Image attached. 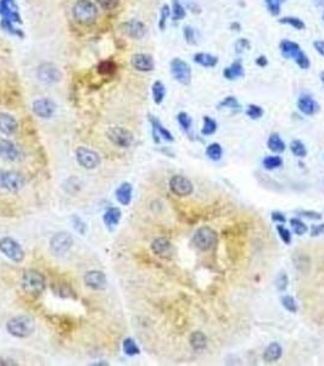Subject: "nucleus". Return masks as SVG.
Segmentation results:
<instances>
[{"label": "nucleus", "instance_id": "f257e3e1", "mask_svg": "<svg viewBox=\"0 0 324 366\" xmlns=\"http://www.w3.org/2000/svg\"><path fill=\"white\" fill-rule=\"evenodd\" d=\"M35 322L31 316L18 315L10 318L6 324V330L9 333L17 338H26L34 332Z\"/></svg>", "mask_w": 324, "mask_h": 366}, {"label": "nucleus", "instance_id": "f03ea898", "mask_svg": "<svg viewBox=\"0 0 324 366\" xmlns=\"http://www.w3.org/2000/svg\"><path fill=\"white\" fill-rule=\"evenodd\" d=\"M72 13L75 20L84 26L93 25L97 17V6L90 0H78L73 5Z\"/></svg>", "mask_w": 324, "mask_h": 366}, {"label": "nucleus", "instance_id": "7ed1b4c3", "mask_svg": "<svg viewBox=\"0 0 324 366\" xmlns=\"http://www.w3.org/2000/svg\"><path fill=\"white\" fill-rule=\"evenodd\" d=\"M22 288L31 296H40L45 289V277L35 270L26 271L22 277Z\"/></svg>", "mask_w": 324, "mask_h": 366}, {"label": "nucleus", "instance_id": "20e7f679", "mask_svg": "<svg viewBox=\"0 0 324 366\" xmlns=\"http://www.w3.org/2000/svg\"><path fill=\"white\" fill-rule=\"evenodd\" d=\"M218 236L217 232L212 230L211 227H200L196 232H195L194 237H193V243L196 247L199 250L201 251H209L213 249L217 246Z\"/></svg>", "mask_w": 324, "mask_h": 366}, {"label": "nucleus", "instance_id": "39448f33", "mask_svg": "<svg viewBox=\"0 0 324 366\" xmlns=\"http://www.w3.org/2000/svg\"><path fill=\"white\" fill-rule=\"evenodd\" d=\"M106 135L111 143L120 147V148H130L134 141L132 133L127 128L120 127V126H113L109 128Z\"/></svg>", "mask_w": 324, "mask_h": 366}, {"label": "nucleus", "instance_id": "423d86ee", "mask_svg": "<svg viewBox=\"0 0 324 366\" xmlns=\"http://www.w3.org/2000/svg\"><path fill=\"white\" fill-rule=\"evenodd\" d=\"M0 251L15 263H21L25 259V251L22 247L11 237H4L0 239Z\"/></svg>", "mask_w": 324, "mask_h": 366}, {"label": "nucleus", "instance_id": "0eeeda50", "mask_svg": "<svg viewBox=\"0 0 324 366\" xmlns=\"http://www.w3.org/2000/svg\"><path fill=\"white\" fill-rule=\"evenodd\" d=\"M25 177L16 171H0V187L10 192H18L25 186Z\"/></svg>", "mask_w": 324, "mask_h": 366}, {"label": "nucleus", "instance_id": "6e6552de", "mask_svg": "<svg viewBox=\"0 0 324 366\" xmlns=\"http://www.w3.org/2000/svg\"><path fill=\"white\" fill-rule=\"evenodd\" d=\"M37 77L40 82L51 84V83H58L63 80V72L54 64L44 63L38 66Z\"/></svg>", "mask_w": 324, "mask_h": 366}, {"label": "nucleus", "instance_id": "1a4fd4ad", "mask_svg": "<svg viewBox=\"0 0 324 366\" xmlns=\"http://www.w3.org/2000/svg\"><path fill=\"white\" fill-rule=\"evenodd\" d=\"M171 73H172L173 78L180 84H189L192 81V68L185 63L184 60L179 58H175L170 64Z\"/></svg>", "mask_w": 324, "mask_h": 366}, {"label": "nucleus", "instance_id": "9d476101", "mask_svg": "<svg viewBox=\"0 0 324 366\" xmlns=\"http://www.w3.org/2000/svg\"><path fill=\"white\" fill-rule=\"evenodd\" d=\"M76 159H77V163L83 168H87V170L97 168L100 165V163H101L99 154L93 150V149L85 148V147H80L76 150Z\"/></svg>", "mask_w": 324, "mask_h": 366}, {"label": "nucleus", "instance_id": "9b49d317", "mask_svg": "<svg viewBox=\"0 0 324 366\" xmlns=\"http://www.w3.org/2000/svg\"><path fill=\"white\" fill-rule=\"evenodd\" d=\"M73 238L70 233L60 232L51 237L50 239V250L55 255H65L72 248Z\"/></svg>", "mask_w": 324, "mask_h": 366}, {"label": "nucleus", "instance_id": "f8f14e48", "mask_svg": "<svg viewBox=\"0 0 324 366\" xmlns=\"http://www.w3.org/2000/svg\"><path fill=\"white\" fill-rule=\"evenodd\" d=\"M170 189L178 197H188L194 191L192 181L180 175L173 176L170 180Z\"/></svg>", "mask_w": 324, "mask_h": 366}, {"label": "nucleus", "instance_id": "ddd939ff", "mask_svg": "<svg viewBox=\"0 0 324 366\" xmlns=\"http://www.w3.org/2000/svg\"><path fill=\"white\" fill-rule=\"evenodd\" d=\"M32 110L40 118H50L56 111V104L48 98H40L33 101Z\"/></svg>", "mask_w": 324, "mask_h": 366}, {"label": "nucleus", "instance_id": "4468645a", "mask_svg": "<svg viewBox=\"0 0 324 366\" xmlns=\"http://www.w3.org/2000/svg\"><path fill=\"white\" fill-rule=\"evenodd\" d=\"M121 30L127 37L132 39H142L146 33V27L142 21L130 20L121 25Z\"/></svg>", "mask_w": 324, "mask_h": 366}, {"label": "nucleus", "instance_id": "2eb2a0df", "mask_svg": "<svg viewBox=\"0 0 324 366\" xmlns=\"http://www.w3.org/2000/svg\"><path fill=\"white\" fill-rule=\"evenodd\" d=\"M84 283L93 291H104L107 286V280L104 272L93 270L85 273Z\"/></svg>", "mask_w": 324, "mask_h": 366}, {"label": "nucleus", "instance_id": "dca6fc26", "mask_svg": "<svg viewBox=\"0 0 324 366\" xmlns=\"http://www.w3.org/2000/svg\"><path fill=\"white\" fill-rule=\"evenodd\" d=\"M130 65L133 66V68L139 72H150V71L154 70L155 63L154 59L151 55L144 53H138L134 54L130 59Z\"/></svg>", "mask_w": 324, "mask_h": 366}, {"label": "nucleus", "instance_id": "f3484780", "mask_svg": "<svg viewBox=\"0 0 324 366\" xmlns=\"http://www.w3.org/2000/svg\"><path fill=\"white\" fill-rule=\"evenodd\" d=\"M0 16L11 22H21V16L15 0H0Z\"/></svg>", "mask_w": 324, "mask_h": 366}, {"label": "nucleus", "instance_id": "a211bd4d", "mask_svg": "<svg viewBox=\"0 0 324 366\" xmlns=\"http://www.w3.org/2000/svg\"><path fill=\"white\" fill-rule=\"evenodd\" d=\"M21 153L14 142L5 138H0V158L6 161H17Z\"/></svg>", "mask_w": 324, "mask_h": 366}, {"label": "nucleus", "instance_id": "6ab92c4d", "mask_svg": "<svg viewBox=\"0 0 324 366\" xmlns=\"http://www.w3.org/2000/svg\"><path fill=\"white\" fill-rule=\"evenodd\" d=\"M151 250L155 255L160 256V258L163 259H168L172 256L173 254V249H172V244L168 239L166 238H156L154 242L151 243Z\"/></svg>", "mask_w": 324, "mask_h": 366}, {"label": "nucleus", "instance_id": "aec40b11", "mask_svg": "<svg viewBox=\"0 0 324 366\" xmlns=\"http://www.w3.org/2000/svg\"><path fill=\"white\" fill-rule=\"evenodd\" d=\"M297 109L301 111L304 115L312 116L314 114H317V111L319 110V105L311 96L308 94H304L299 98L297 100Z\"/></svg>", "mask_w": 324, "mask_h": 366}, {"label": "nucleus", "instance_id": "412c9836", "mask_svg": "<svg viewBox=\"0 0 324 366\" xmlns=\"http://www.w3.org/2000/svg\"><path fill=\"white\" fill-rule=\"evenodd\" d=\"M149 120H150V122H151L152 135H154V141L156 142V143H159L160 142L159 137H162V138L166 139V141H168V142L175 141L172 133H171L168 130H166V128L162 126V123L160 122L156 117H154V116H149Z\"/></svg>", "mask_w": 324, "mask_h": 366}, {"label": "nucleus", "instance_id": "4be33fe9", "mask_svg": "<svg viewBox=\"0 0 324 366\" xmlns=\"http://www.w3.org/2000/svg\"><path fill=\"white\" fill-rule=\"evenodd\" d=\"M18 128V122L10 114H0V132L5 135H13Z\"/></svg>", "mask_w": 324, "mask_h": 366}, {"label": "nucleus", "instance_id": "5701e85b", "mask_svg": "<svg viewBox=\"0 0 324 366\" xmlns=\"http://www.w3.org/2000/svg\"><path fill=\"white\" fill-rule=\"evenodd\" d=\"M279 49H280V54L284 59H294L295 56L297 55L301 48H300V45L297 43L292 42L289 39H284L280 42L279 44Z\"/></svg>", "mask_w": 324, "mask_h": 366}, {"label": "nucleus", "instance_id": "b1692460", "mask_svg": "<svg viewBox=\"0 0 324 366\" xmlns=\"http://www.w3.org/2000/svg\"><path fill=\"white\" fill-rule=\"evenodd\" d=\"M244 66H243L242 60H237L223 70V77L228 81H234L240 77H244Z\"/></svg>", "mask_w": 324, "mask_h": 366}, {"label": "nucleus", "instance_id": "393cba45", "mask_svg": "<svg viewBox=\"0 0 324 366\" xmlns=\"http://www.w3.org/2000/svg\"><path fill=\"white\" fill-rule=\"evenodd\" d=\"M282 354H283L282 346H280L279 343H277V342H273V343L269 344V346L266 348V350H264L263 360L269 364L275 363V361H278L280 358H282Z\"/></svg>", "mask_w": 324, "mask_h": 366}, {"label": "nucleus", "instance_id": "a878e982", "mask_svg": "<svg viewBox=\"0 0 324 366\" xmlns=\"http://www.w3.org/2000/svg\"><path fill=\"white\" fill-rule=\"evenodd\" d=\"M132 193L133 187L130 183H122L117 189H116V198H117L118 203L122 205H130L132 201Z\"/></svg>", "mask_w": 324, "mask_h": 366}, {"label": "nucleus", "instance_id": "bb28decb", "mask_svg": "<svg viewBox=\"0 0 324 366\" xmlns=\"http://www.w3.org/2000/svg\"><path fill=\"white\" fill-rule=\"evenodd\" d=\"M193 60H194L195 64L206 68H212L214 67V66H217L218 64L217 56H214L209 53H196L194 55V58H193Z\"/></svg>", "mask_w": 324, "mask_h": 366}, {"label": "nucleus", "instance_id": "cd10ccee", "mask_svg": "<svg viewBox=\"0 0 324 366\" xmlns=\"http://www.w3.org/2000/svg\"><path fill=\"white\" fill-rule=\"evenodd\" d=\"M189 343H190V347H192L194 350H196V351L204 350V349L207 347V337L205 336L204 332L195 331L190 334Z\"/></svg>", "mask_w": 324, "mask_h": 366}, {"label": "nucleus", "instance_id": "c85d7f7f", "mask_svg": "<svg viewBox=\"0 0 324 366\" xmlns=\"http://www.w3.org/2000/svg\"><path fill=\"white\" fill-rule=\"evenodd\" d=\"M121 216H122V214H121L120 209L110 208L105 211L102 220H104L105 225H106L107 227L113 228L118 225V222H120V220H121Z\"/></svg>", "mask_w": 324, "mask_h": 366}, {"label": "nucleus", "instance_id": "c756f323", "mask_svg": "<svg viewBox=\"0 0 324 366\" xmlns=\"http://www.w3.org/2000/svg\"><path fill=\"white\" fill-rule=\"evenodd\" d=\"M267 147H268L269 150L275 151V153H283L285 150V143L278 133H272L269 135Z\"/></svg>", "mask_w": 324, "mask_h": 366}, {"label": "nucleus", "instance_id": "7c9ffc66", "mask_svg": "<svg viewBox=\"0 0 324 366\" xmlns=\"http://www.w3.org/2000/svg\"><path fill=\"white\" fill-rule=\"evenodd\" d=\"M166 96V87L161 81H156L152 84V98L156 104H161L165 99Z\"/></svg>", "mask_w": 324, "mask_h": 366}, {"label": "nucleus", "instance_id": "2f4dec72", "mask_svg": "<svg viewBox=\"0 0 324 366\" xmlns=\"http://www.w3.org/2000/svg\"><path fill=\"white\" fill-rule=\"evenodd\" d=\"M279 23L292 26V28H295V30L297 31H302L306 28V25H305L304 21L299 17H295V16H285V17H282L279 20Z\"/></svg>", "mask_w": 324, "mask_h": 366}, {"label": "nucleus", "instance_id": "473e14b6", "mask_svg": "<svg viewBox=\"0 0 324 366\" xmlns=\"http://www.w3.org/2000/svg\"><path fill=\"white\" fill-rule=\"evenodd\" d=\"M206 155L209 156V159L213 161H218L221 160L223 155V149L221 147V144L218 143H211L209 147L206 148Z\"/></svg>", "mask_w": 324, "mask_h": 366}, {"label": "nucleus", "instance_id": "72a5a7b5", "mask_svg": "<svg viewBox=\"0 0 324 366\" xmlns=\"http://www.w3.org/2000/svg\"><path fill=\"white\" fill-rule=\"evenodd\" d=\"M116 70H117V66H116V64L111 60L101 61V63L99 64V66H97V72H99L100 75L104 76L113 75V73L116 72Z\"/></svg>", "mask_w": 324, "mask_h": 366}, {"label": "nucleus", "instance_id": "f704fd0d", "mask_svg": "<svg viewBox=\"0 0 324 366\" xmlns=\"http://www.w3.org/2000/svg\"><path fill=\"white\" fill-rule=\"evenodd\" d=\"M262 165L266 170H275V168L280 167L283 165V159L280 156L277 155H272V156H267V158L263 159L262 161Z\"/></svg>", "mask_w": 324, "mask_h": 366}, {"label": "nucleus", "instance_id": "c9c22d12", "mask_svg": "<svg viewBox=\"0 0 324 366\" xmlns=\"http://www.w3.org/2000/svg\"><path fill=\"white\" fill-rule=\"evenodd\" d=\"M172 18L173 21H180L187 16V11H185L184 6L180 4L179 0H173L172 3Z\"/></svg>", "mask_w": 324, "mask_h": 366}, {"label": "nucleus", "instance_id": "e433bc0d", "mask_svg": "<svg viewBox=\"0 0 324 366\" xmlns=\"http://www.w3.org/2000/svg\"><path fill=\"white\" fill-rule=\"evenodd\" d=\"M217 131V122L209 116H204V126L201 128V133L204 135H211Z\"/></svg>", "mask_w": 324, "mask_h": 366}, {"label": "nucleus", "instance_id": "4c0bfd02", "mask_svg": "<svg viewBox=\"0 0 324 366\" xmlns=\"http://www.w3.org/2000/svg\"><path fill=\"white\" fill-rule=\"evenodd\" d=\"M177 120H178V123L180 125V127H182V130L184 131L185 133H190V131H192V127H193L192 117H190L187 113L182 111V113H179L177 115Z\"/></svg>", "mask_w": 324, "mask_h": 366}, {"label": "nucleus", "instance_id": "58836bf2", "mask_svg": "<svg viewBox=\"0 0 324 366\" xmlns=\"http://www.w3.org/2000/svg\"><path fill=\"white\" fill-rule=\"evenodd\" d=\"M218 109H230V110L234 111H240L242 106H240L239 101L237 100V98L234 97H227V98L223 99L220 104H218Z\"/></svg>", "mask_w": 324, "mask_h": 366}, {"label": "nucleus", "instance_id": "ea45409f", "mask_svg": "<svg viewBox=\"0 0 324 366\" xmlns=\"http://www.w3.org/2000/svg\"><path fill=\"white\" fill-rule=\"evenodd\" d=\"M267 10L272 16H278L280 14L282 4L285 3V0H264Z\"/></svg>", "mask_w": 324, "mask_h": 366}, {"label": "nucleus", "instance_id": "a19ab883", "mask_svg": "<svg viewBox=\"0 0 324 366\" xmlns=\"http://www.w3.org/2000/svg\"><path fill=\"white\" fill-rule=\"evenodd\" d=\"M290 150L297 158H305L307 155V149L301 141H292L290 144Z\"/></svg>", "mask_w": 324, "mask_h": 366}, {"label": "nucleus", "instance_id": "79ce46f5", "mask_svg": "<svg viewBox=\"0 0 324 366\" xmlns=\"http://www.w3.org/2000/svg\"><path fill=\"white\" fill-rule=\"evenodd\" d=\"M123 351H125L127 355L134 356L140 353V349L132 338H126L125 341H123Z\"/></svg>", "mask_w": 324, "mask_h": 366}, {"label": "nucleus", "instance_id": "37998d69", "mask_svg": "<svg viewBox=\"0 0 324 366\" xmlns=\"http://www.w3.org/2000/svg\"><path fill=\"white\" fill-rule=\"evenodd\" d=\"M171 16V9L167 4L161 8V11H160V20H159V27L161 31H165L166 28V23H167L168 17Z\"/></svg>", "mask_w": 324, "mask_h": 366}, {"label": "nucleus", "instance_id": "c03bdc74", "mask_svg": "<svg viewBox=\"0 0 324 366\" xmlns=\"http://www.w3.org/2000/svg\"><path fill=\"white\" fill-rule=\"evenodd\" d=\"M295 63H296V65L299 66L300 68H302V70H307V68H309V66H311V61H309L308 56H307L306 53H304L302 50H300L299 53H297V55L294 58Z\"/></svg>", "mask_w": 324, "mask_h": 366}, {"label": "nucleus", "instance_id": "a18cd8bd", "mask_svg": "<svg viewBox=\"0 0 324 366\" xmlns=\"http://www.w3.org/2000/svg\"><path fill=\"white\" fill-rule=\"evenodd\" d=\"M246 115L249 116L251 120H259V118H261L262 116H263V109L259 105H256V104H250V105L247 106Z\"/></svg>", "mask_w": 324, "mask_h": 366}, {"label": "nucleus", "instance_id": "49530a36", "mask_svg": "<svg viewBox=\"0 0 324 366\" xmlns=\"http://www.w3.org/2000/svg\"><path fill=\"white\" fill-rule=\"evenodd\" d=\"M290 225H292V230H294V232L297 236H302V234H305L307 232V226L300 218H292L290 220Z\"/></svg>", "mask_w": 324, "mask_h": 366}, {"label": "nucleus", "instance_id": "de8ad7c7", "mask_svg": "<svg viewBox=\"0 0 324 366\" xmlns=\"http://www.w3.org/2000/svg\"><path fill=\"white\" fill-rule=\"evenodd\" d=\"M183 34H184L185 42L188 44H196V32L192 26H184L183 28Z\"/></svg>", "mask_w": 324, "mask_h": 366}, {"label": "nucleus", "instance_id": "09e8293b", "mask_svg": "<svg viewBox=\"0 0 324 366\" xmlns=\"http://www.w3.org/2000/svg\"><path fill=\"white\" fill-rule=\"evenodd\" d=\"M288 284H289V277H288L287 273L280 272L275 279V287L279 292H284L288 288Z\"/></svg>", "mask_w": 324, "mask_h": 366}, {"label": "nucleus", "instance_id": "8fccbe9b", "mask_svg": "<svg viewBox=\"0 0 324 366\" xmlns=\"http://www.w3.org/2000/svg\"><path fill=\"white\" fill-rule=\"evenodd\" d=\"M0 26H1V28H3L4 31H6V32L11 33V34L17 35V37H21V38L23 37V33L21 32L20 30H17V28L14 27L13 22H11V21L4 20V18H3V20H1V23H0Z\"/></svg>", "mask_w": 324, "mask_h": 366}, {"label": "nucleus", "instance_id": "3c124183", "mask_svg": "<svg viewBox=\"0 0 324 366\" xmlns=\"http://www.w3.org/2000/svg\"><path fill=\"white\" fill-rule=\"evenodd\" d=\"M282 305L287 309L290 313H296L297 311V305L295 299L292 296H284L282 297Z\"/></svg>", "mask_w": 324, "mask_h": 366}, {"label": "nucleus", "instance_id": "603ef678", "mask_svg": "<svg viewBox=\"0 0 324 366\" xmlns=\"http://www.w3.org/2000/svg\"><path fill=\"white\" fill-rule=\"evenodd\" d=\"M250 48H251V43L246 38H239L235 43V53L237 54L244 53L245 50H249Z\"/></svg>", "mask_w": 324, "mask_h": 366}, {"label": "nucleus", "instance_id": "864d4df0", "mask_svg": "<svg viewBox=\"0 0 324 366\" xmlns=\"http://www.w3.org/2000/svg\"><path fill=\"white\" fill-rule=\"evenodd\" d=\"M277 231H278V234H279L280 239H282L285 244L292 243V233H290V231L287 227H285V226L278 225Z\"/></svg>", "mask_w": 324, "mask_h": 366}, {"label": "nucleus", "instance_id": "5fc2aeb1", "mask_svg": "<svg viewBox=\"0 0 324 366\" xmlns=\"http://www.w3.org/2000/svg\"><path fill=\"white\" fill-rule=\"evenodd\" d=\"M97 3L104 10H115L120 5V0H97Z\"/></svg>", "mask_w": 324, "mask_h": 366}, {"label": "nucleus", "instance_id": "6e6d98bb", "mask_svg": "<svg viewBox=\"0 0 324 366\" xmlns=\"http://www.w3.org/2000/svg\"><path fill=\"white\" fill-rule=\"evenodd\" d=\"M73 223H75V228H76V230H77V231L80 232L81 234H84L85 228H87L85 223L83 222V221L81 220L80 217H77V216H73Z\"/></svg>", "mask_w": 324, "mask_h": 366}, {"label": "nucleus", "instance_id": "4d7b16f0", "mask_svg": "<svg viewBox=\"0 0 324 366\" xmlns=\"http://www.w3.org/2000/svg\"><path fill=\"white\" fill-rule=\"evenodd\" d=\"M272 220L275 221V222H279V223L287 222V217H285V215H284V214L279 213V211H273Z\"/></svg>", "mask_w": 324, "mask_h": 366}, {"label": "nucleus", "instance_id": "13d9d810", "mask_svg": "<svg viewBox=\"0 0 324 366\" xmlns=\"http://www.w3.org/2000/svg\"><path fill=\"white\" fill-rule=\"evenodd\" d=\"M321 234H324V223H322V225H318V226H313V227L311 228L312 237L321 236Z\"/></svg>", "mask_w": 324, "mask_h": 366}, {"label": "nucleus", "instance_id": "bf43d9fd", "mask_svg": "<svg viewBox=\"0 0 324 366\" xmlns=\"http://www.w3.org/2000/svg\"><path fill=\"white\" fill-rule=\"evenodd\" d=\"M313 47L317 53L324 58V40H314Z\"/></svg>", "mask_w": 324, "mask_h": 366}, {"label": "nucleus", "instance_id": "052dcab7", "mask_svg": "<svg viewBox=\"0 0 324 366\" xmlns=\"http://www.w3.org/2000/svg\"><path fill=\"white\" fill-rule=\"evenodd\" d=\"M302 216H305V217H309L312 218V220H321L322 218V215L318 213H313V211H301Z\"/></svg>", "mask_w": 324, "mask_h": 366}, {"label": "nucleus", "instance_id": "680f3d73", "mask_svg": "<svg viewBox=\"0 0 324 366\" xmlns=\"http://www.w3.org/2000/svg\"><path fill=\"white\" fill-rule=\"evenodd\" d=\"M256 65L259 66V67H266L268 65V60H267V58L264 55H259L256 59Z\"/></svg>", "mask_w": 324, "mask_h": 366}, {"label": "nucleus", "instance_id": "e2e57ef3", "mask_svg": "<svg viewBox=\"0 0 324 366\" xmlns=\"http://www.w3.org/2000/svg\"><path fill=\"white\" fill-rule=\"evenodd\" d=\"M314 4L317 5V8L322 9V11L324 10V0H314Z\"/></svg>", "mask_w": 324, "mask_h": 366}, {"label": "nucleus", "instance_id": "0e129e2a", "mask_svg": "<svg viewBox=\"0 0 324 366\" xmlns=\"http://www.w3.org/2000/svg\"><path fill=\"white\" fill-rule=\"evenodd\" d=\"M230 28H232L233 31H240L242 26H240L239 22H233L232 25H230Z\"/></svg>", "mask_w": 324, "mask_h": 366}, {"label": "nucleus", "instance_id": "69168bd1", "mask_svg": "<svg viewBox=\"0 0 324 366\" xmlns=\"http://www.w3.org/2000/svg\"><path fill=\"white\" fill-rule=\"evenodd\" d=\"M321 81L324 85V71H322V72H321Z\"/></svg>", "mask_w": 324, "mask_h": 366}, {"label": "nucleus", "instance_id": "338daca9", "mask_svg": "<svg viewBox=\"0 0 324 366\" xmlns=\"http://www.w3.org/2000/svg\"><path fill=\"white\" fill-rule=\"evenodd\" d=\"M322 17H323V21H324V10H323V15H322Z\"/></svg>", "mask_w": 324, "mask_h": 366}]
</instances>
